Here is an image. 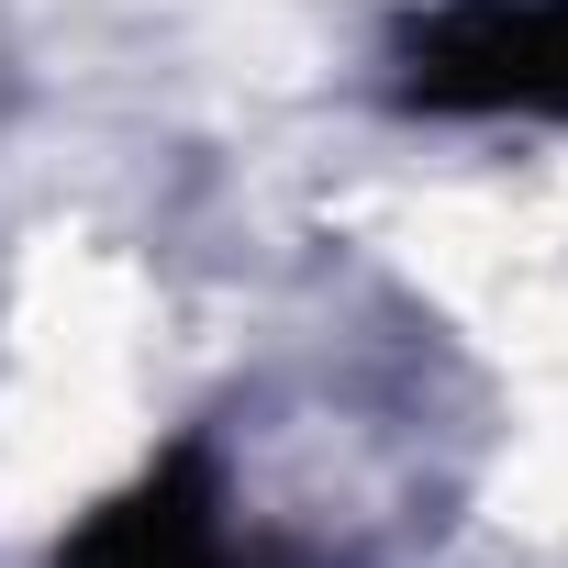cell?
<instances>
[{"label": "cell", "instance_id": "1", "mask_svg": "<svg viewBox=\"0 0 568 568\" xmlns=\"http://www.w3.org/2000/svg\"><path fill=\"white\" fill-rule=\"evenodd\" d=\"M390 101L424 123H568V0H435L390 34Z\"/></svg>", "mask_w": 568, "mask_h": 568}, {"label": "cell", "instance_id": "2", "mask_svg": "<svg viewBox=\"0 0 568 568\" xmlns=\"http://www.w3.org/2000/svg\"><path fill=\"white\" fill-rule=\"evenodd\" d=\"M57 568H324L278 535H234V490H223V457L190 435L168 457H145L101 513H79L57 535Z\"/></svg>", "mask_w": 568, "mask_h": 568}]
</instances>
